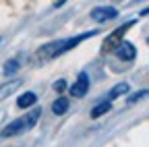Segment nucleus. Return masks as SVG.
I'll list each match as a JSON object with an SVG mask.
<instances>
[{"label":"nucleus","instance_id":"nucleus-1","mask_svg":"<svg viewBox=\"0 0 149 147\" xmlns=\"http://www.w3.org/2000/svg\"><path fill=\"white\" fill-rule=\"evenodd\" d=\"M93 35H97L95 29H93V31H85V33H81V35H74V38H68V40L48 42V44H44L40 50H37V58H40V60H52V58H56V56H60V54L72 50L74 46H79L83 40L93 38Z\"/></svg>","mask_w":149,"mask_h":147},{"label":"nucleus","instance_id":"nucleus-2","mask_svg":"<svg viewBox=\"0 0 149 147\" xmlns=\"http://www.w3.org/2000/svg\"><path fill=\"white\" fill-rule=\"evenodd\" d=\"M40 116H42V108H33L31 112L25 114L23 118H17V120L8 122L2 131H0V137H2V139H8V137H17V135H23V133L31 131V128L37 124Z\"/></svg>","mask_w":149,"mask_h":147},{"label":"nucleus","instance_id":"nucleus-3","mask_svg":"<svg viewBox=\"0 0 149 147\" xmlns=\"http://www.w3.org/2000/svg\"><path fill=\"white\" fill-rule=\"evenodd\" d=\"M133 23H135V21H128V23H124L122 27H118V29H114V31H112V33L108 35V38H106V42H104V50H106V52L114 50V48H116V46L122 42L124 33H126L130 27H133Z\"/></svg>","mask_w":149,"mask_h":147},{"label":"nucleus","instance_id":"nucleus-4","mask_svg":"<svg viewBox=\"0 0 149 147\" xmlns=\"http://www.w3.org/2000/svg\"><path fill=\"white\" fill-rule=\"evenodd\" d=\"M118 17V10L114 6H97L91 10V19L95 23H106V21H112Z\"/></svg>","mask_w":149,"mask_h":147},{"label":"nucleus","instance_id":"nucleus-5","mask_svg":"<svg viewBox=\"0 0 149 147\" xmlns=\"http://www.w3.org/2000/svg\"><path fill=\"white\" fill-rule=\"evenodd\" d=\"M87 89H89V77H87V72H79L77 81L68 87V91H70L72 98H85Z\"/></svg>","mask_w":149,"mask_h":147},{"label":"nucleus","instance_id":"nucleus-6","mask_svg":"<svg viewBox=\"0 0 149 147\" xmlns=\"http://www.w3.org/2000/svg\"><path fill=\"white\" fill-rule=\"evenodd\" d=\"M116 56L120 58V60H133L135 56H137V48L130 44V42H120L118 46H116Z\"/></svg>","mask_w":149,"mask_h":147},{"label":"nucleus","instance_id":"nucleus-7","mask_svg":"<svg viewBox=\"0 0 149 147\" xmlns=\"http://www.w3.org/2000/svg\"><path fill=\"white\" fill-rule=\"evenodd\" d=\"M23 85V81L21 79H13V81H8V83H4V85H0V102L2 100H6L8 95H13L15 91Z\"/></svg>","mask_w":149,"mask_h":147},{"label":"nucleus","instance_id":"nucleus-8","mask_svg":"<svg viewBox=\"0 0 149 147\" xmlns=\"http://www.w3.org/2000/svg\"><path fill=\"white\" fill-rule=\"evenodd\" d=\"M35 102H37V95L33 93V91H25L23 95H19V100H17V106L21 108V110H25V108H31V106H35Z\"/></svg>","mask_w":149,"mask_h":147},{"label":"nucleus","instance_id":"nucleus-9","mask_svg":"<svg viewBox=\"0 0 149 147\" xmlns=\"http://www.w3.org/2000/svg\"><path fill=\"white\" fill-rule=\"evenodd\" d=\"M52 112H54L56 116L66 114V112H68V100H66V98H58V100L52 104Z\"/></svg>","mask_w":149,"mask_h":147},{"label":"nucleus","instance_id":"nucleus-10","mask_svg":"<svg viewBox=\"0 0 149 147\" xmlns=\"http://www.w3.org/2000/svg\"><path fill=\"white\" fill-rule=\"evenodd\" d=\"M128 89H130L128 83H118V85L108 93V102H110V100H114V98H120V95H124V93H128Z\"/></svg>","mask_w":149,"mask_h":147},{"label":"nucleus","instance_id":"nucleus-11","mask_svg":"<svg viewBox=\"0 0 149 147\" xmlns=\"http://www.w3.org/2000/svg\"><path fill=\"white\" fill-rule=\"evenodd\" d=\"M112 110V104L110 102H102V104H97L95 108L91 110V118H100V116H104L106 112H110Z\"/></svg>","mask_w":149,"mask_h":147},{"label":"nucleus","instance_id":"nucleus-12","mask_svg":"<svg viewBox=\"0 0 149 147\" xmlns=\"http://www.w3.org/2000/svg\"><path fill=\"white\" fill-rule=\"evenodd\" d=\"M17 70H19V60L13 58V60H8V62H4V75L10 77V75H15Z\"/></svg>","mask_w":149,"mask_h":147},{"label":"nucleus","instance_id":"nucleus-13","mask_svg":"<svg viewBox=\"0 0 149 147\" xmlns=\"http://www.w3.org/2000/svg\"><path fill=\"white\" fill-rule=\"evenodd\" d=\"M147 95H149V91H147V89H145V91H139V93H133V95L128 98L126 104H128V106H133L135 102H139V100H143V98H147Z\"/></svg>","mask_w":149,"mask_h":147},{"label":"nucleus","instance_id":"nucleus-14","mask_svg":"<svg viewBox=\"0 0 149 147\" xmlns=\"http://www.w3.org/2000/svg\"><path fill=\"white\" fill-rule=\"evenodd\" d=\"M52 87H54V91H56V93H62V91L66 89V81H64V79H58V81H56Z\"/></svg>","mask_w":149,"mask_h":147},{"label":"nucleus","instance_id":"nucleus-15","mask_svg":"<svg viewBox=\"0 0 149 147\" xmlns=\"http://www.w3.org/2000/svg\"><path fill=\"white\" fill-rule=\"evenodd\" d=\"M141 15H149V8H145V10H143V13H141Z\"/></svg>","mask_w":149,"mask_h":147},{"label":"nucleus","instance_id":"nucleus-16","mask_svg":"<svg viewBox=\"0 0 149 147\" xmlns=\"http://www.w3.org/2000/svg\"><path fill=\"white\" fill-rule=\"evenodd\" d=\"M0 40H2V38H0Z\"/></svg>","mask_w":149,"mask_h":147}]
</instances>
